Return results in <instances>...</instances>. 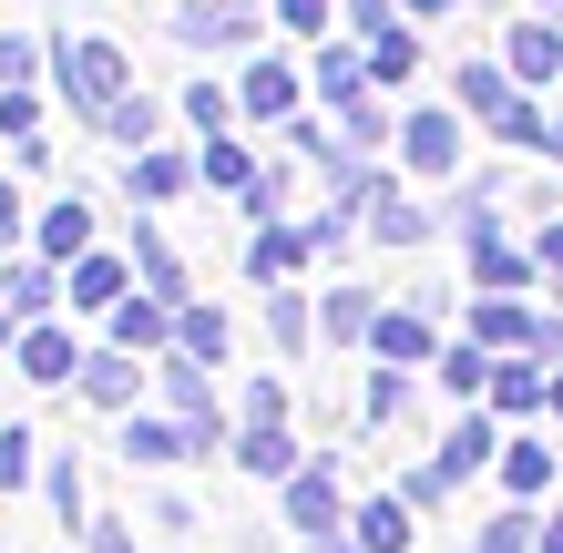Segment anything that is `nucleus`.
Returning a JSON list of instances; mask_svg holds the SVG:
<instances>
[{
    "mask_svg": "<svg viewBox=\"0 0 563 553\" xmlns=\"http://www.w3.org/2000/svg\"><path fill=\"white\" fill-rule=\"evenodd\" d=\"M52 82H62V103H73V113H92V123H103L123 92H134V62H123L103 31H73V42L52 52Z\"/></svg>",
    "mask_w": 563,
    "mask_h": 553,
    "instance_id": "f257e3e1",
    "label": "nucleus"
},
{
    "mask_svg": "<svg viewBox=\"0 0 563 553\" xmlns=\"http://www.w3.org/2000/svg\"><path fill=\"white\" fill-rule=\"evenodd\" d=\"M175 339V318H164V298L144 287V298H113V349H134V360H154V349Z\"/></svg>",
    "mask_w": 563,
    "mask_h": 553,
    "instance_id": "f03ea898",
    "label": "nucleus"
},
{
    "mask_svg": "<svg viewBox=\"0 0 563 553\" xmlns=\"http://www.w3.org/2000/svg\"><path fill=\"white\" fill-rule=\"evenodd\" d=\"M123 451H134V462H185V451H216V431H195V420H134Z\"/></svg>",
    "mask_w": 563,
    "mask_h": 553,
    "instance_id": "7ed1b4c3",
    "label": "nucleus"
},
{
    "mask_svg": "<svg viewBox=\"0 0 563 553\" xmlns=\"http://www.w3.org/2000/svg\"><path fill=\"white\" fill-rule=\"evenodd\" d=\"M31 236H42V256H52V267H73V256L92 246V206H73V195H52V206H42V225H31Z\"/></svg>",
    "mask_w": 563,
    "mask_h": 553,
    "instance_id": "20e7f679",
    "label": "nucleus"
},
{
    "mask_svg": "<svg viewBox=\"0 0 563 553\" xmlns=\"http://www.w3.org/2000/svg\"><path fill=\"white\" fill-rule=\"evenodd\" d=\"M400 154H410L420 175H451V165H461V123H451V113H410V134H400Z\"/></svg>",
    "mask_w": 563,
    "mask_h": 553,
    "instance_id": "39448f33",
    "label": "nucleus"
},
{
    "mask_svg": "<svg viewBox=\"0 0 563 553\" xmlns=\"http://www.w3.org/2000/svg\"><path fill=\"white\" fill-rule=\"evenodd\" d=\"M21 379H42V389H62V379H82V349L62 339V329H21Z\"/></svg>",
    "mask_w": 563,
    "mask_h": 553,
    "instance_id": "423d86ee",
    "label": "nucleus"
},
{
    "mask_svg": "<svg viewBox=\"0 0 563 553\" xmlns=\"http://www.w3.org/2000/svg\"><path fill=\"white\" fill-rule=\"evenodd\" d=\"M287 523H297V533H328V523H339V482H328L318 462L287 472Z\"/></svg>",
    "mask_w": 563,
    "mask_h": 553,
    "instance_id": "0eeeda50",
    "label": "nucleus"
},
{
    "mask_svg": "<svg viewBox=\"0 0 563 553\" xmlns=\"http://www.w3.org/2000/svg\"><path fill=\"white\" fill-rule=\"evenodd\" d=\"M134 379H144V369H134V349H113V360H82V400H92V410H134Z\"/></svg>",
    "mask_w": 563,
    "mask_h": 553,
    "instance_id": "6e6552de",
    "label": "nucleus"
},
{
    "mask_svg": "<svg viewBox=\"0 0 563 553\" xmlns=\"http://www.w3.org/2000/svg\"><path fill=\"white\" fill-rule=\"evenodd\" d=\"M236 462H246V472H267V482H287V472H297V441H287V420H246Z\"/></svg>",
    "mask_w": 563,
    "mask_h": 553,
    "instance_id": "1a4fd4ad",
    "label": "nucleus"
},
{
    "mask_svg": "<svg viewBox=\"0 0 563 553\" xmlns=\"http://www.w3.org/2000/svg\"><path fill=\"white\" fill-rule=\"evenodd\" d=\"M246 113L297 123V73H287V62H256V73H246Z\"/></svg>",
    "mask_w": 563,
    "mask_h": 553,
    "instance_id": "9d476101",
    "label": "nucleus"
},
{
    "mask_svg": "<svg viewBox=\"0 0 563 553\" xmlns=\"http://www.w3.org/2000/svg\"><path fill=\"white\" fill-rule=\"evenodd\" d=\"M123 277H134L123 256H92V246L73 256V298H82V308H113V298H123Z\"/></svg>",
    "mask_w": 563,
    "mask_h": 553,
    "instance_id": "9b49d317",
    "label": "nucleus"
},
{
    "mask_svg": "<svg viewBox=\"0 0 563 553\" xmlns=\"http://www.w3.org/2000/svg\"><path fill=\"white\" fill-rule=\"evenodd\" d=\"M185 175H195L185 154H154V144L134 154V195H144V206H175V195H185Z\"/></svg>",
    "mask_w": 563,
    "mask_h": 553,
    "instance_id": "f8f14e48",
    "label": "nucleus"
},
{
    "mask_svg": "<svg viewBox=\"0 0 563 553\" xmlns=\"http://www.w3.org/2000/svg\"><path fill=\"white\" fill-rule=\"evenodd\" d=\"M134 277L154 287L164 308H185V267H175V246H164V236H134Z\"/></svg>",
    "mask_w": 563,
    "mask_h": 553,
    "instance_id": "ddd939ff",
    "label": "nucleus"
},
{
    "mask_svg": "<svg viewBox=\"0 0 563 553\" xmlns=\"http://www.w3.org/2000/svg\"><path fill=\"white\" fill-rule=\"evenodd\" d=\"M164 389H175V410L195 420V431H216V389H206V369H195V360H164Z\"/></svg>",
    "mask_w": 563,
    "mask_h": 553,
    "instance_id": "4468645a",
    "label": "nucleus"
},
{
    "mask_svg": "<svg viewBox=\"0 0 563 553\" xmlns=\"http://www.w3.org/2000/svg\"><path fill=\"white\" fill-rule=\"evenodd\" d=\"M512 73H533V82H553V73H563V42H553V21H522V31H512Z\"/></svg>",
    "mask_w": 563,
    "mask_h": 553,
    "instance_id": "2eb2a0df",
    "label": "nucleus"
},
{
    "mask_svg": "<svg viewBox=\"0 0 563 553\" xmlns=\"http://www.w3.org/2000/svg\"><path fill=\"white\" fill-rule=\"evenodd\" d=\"M246 11H175V42H195V52H206V42H246Z\"/></svg>",
    "mask_w": 563,
    "mask_h": 553,
    "instance_id": "dca6fc26",
    "label": "nucleus"
},
{
    "mask_svg": "<svg viewBox=\"0 0 563 553\" xmlns=\"http://www.w3.org/2000/svg\"><path fill=\"white\" fill-rule=\"evenodd\" d=\"M175 349L185 360H225V318L216 308H175Z\"/></svg>",
    "mask_w": 563,
    "mask_h": 553,
    "instance_id": "f3484780",
    "label": "nucleus"
},
{
    "mask_svg": "<svg viewBox=\"0 0 563 553\" xmlns=\"http://www.w3.org/2000/svg\"><path fill=\"white\" fill-rule=\"evenodd\" d=\"M369 195H379V206H369V225H379L389 246H420V236H430V215H420V206H400L389 185H369Z\"/></svg>",
    "mask_w": 563,
    "mask_h": 553,
    "instance_id": "a211bd4d",
    "label": "nucleus"
},
{
    "mask_svg": "<svg viewBox=\"0 0 563 553\" xmlns=\"http://www.w3.org/2000/svg\"><path fill=\"white\" fill-rule=\"evenodd\" d=\"M308 246H318V236H297V225H267L246 267H256V277H287V267H297V256H308Z\"/></svg>",
    "mask_w": 563,
    "mask_h": 553,
    "instance_id": "6ab92c4d",
    "label": "nucleus"
},
{
    "mask_svg": "<svg viewBox=\"0 0 563 553\" xmlns=\"http://www.w3.org/2000/svg\"><path fill=\"white\" fill-rule=\"evenodd\" d=\"M461 103H472V113H492V123H503V113H512V82H503V73H492V62H472V73H461Z\"/></svg>",
    "mask_w": 563,
    "mask_h": 553,
    "instance_id": "aec40b11",
    "label": "nucleus"
},
{
    "mask_svg": "<svg viewBox=\"0 0 563 553\" xmlns=\"http://www.w3.org/2000/svg\"><path fill=\"white\" fill-rule=\"evenodd\" d=\"M369 349L400 369V360H430V329H420V318H379V339H369Z\"/></svg>",
    "mask_w": 563,
    "mask_h": 553,
    "instance_id": "412c9836",
    "label": "nucleus"
},
{
    "mask_svg": "<svg viewBox=\"0 0 563 553\" xmlns=\"http://www.w3.org/2000/svg\"><path fill=\"white\" fill-rule=\"evenodd\" d=\"M103 134H113V144H134V154H144V144H154V103H144V92H123V103L103 113Z\"/></svg>",
    "mask_w": 563,
    "mask_h": 553,
    "instance_id": "4be33fe9",
    "label": "nucleus"
},
{
    "mask_svg": "<svg viewBox=\"0 0 563 553\" xmlns=\"http://www.w3.org/2000/svg\"><path fill=\"white\" fill-rule=\"evenodd\" d=\"M482 462H492V431H482V420H461V431H451V451H441V482L482 472Z\"/></svg>",
    "mask_w": 563,
    "mask_h": 553,
    "instance_id": "5701e85b",
    "label": "nucleus"
},
{
    "mask_svg": "<svg viewBox=\"0 0 563 553\" xmlns=\"http://www.w3.org/2000/svg\"><path fill=\"white\" fill-rule=\"evenodd\" d=\"M358 543H369V553H410V523H400V502H369V512H358Z\"/></svg>",
    "mask_w": 563,
    "mask_h": 553,
    "instance_id": "b1692460",
    "label": "nucleus"
},
{
    "mask_svg": "<svg viewBox=\"0 0 563 553\" xmlns=\"http://www.w3.org/2000/svg\"><path fill=\"white\" fill-rule=\"evenodd\" d=\"M358 82H369V62H358V52H328L318 62V92H328V103H358Z\"/></svg>",
    "mask_w": 563,
    "mask_h": 553,
    "instance_id": "393cba45",
    "label": "nucleus"
},
{
    "mask_svg": "<svg viewBox=\"0 0 563 553\" xmlns=\"http://www.w3.org/2000/svg\"><path fill=\"white\" fill-rule=\"evenodd\" d=\"M410 62H420V42H410V31H400V21H389V31H379V42H369V73H379V82H400V73H410Z\"/></svg>",
    "mask_w": 563,
    "mask_h": 553,
    "instance_id": "a878e982",
    "label": "nucleus"
},
{
    "mask_svg": "<svg viewBox=\"0 0 563 553\" xmlns=\"http://www.w3.org/2000/svg\"><path fill=\"white\" fill-rule=\"evenodd\" d=\"M0 298H11L21 318H42V308H52V277H42V267H0Z\"/></svg>",
    "mask_w": 563,
    "mask_h": 553,
    "instance_id": "bb28decb",
    "label": "nucleus"
},
{
    "mask_svg": "<svg viewBox=\"0 0 563 553\" xmlns=\"http://www.w3.org/2000/svg\"><path fill=\"white\" fill-rule=\"evenodd\" d=\"M503 482H512V493H543V482H553V451H543V441L503 451Z\"/></svg>",
    "mask_w": 563,
    "mask_h": 553,
    "instance_id": "cd10ccee",
    "label": "nucleus"
},
{
    "mask_svg": "<svg viewBox=\"0 0 563 553\" xmlns=\"http://www.w3.org/2000/svg\"><path fill=\"white\" fill-rule=\"evenodd\" d=\"M0 134H11V144H42V103H31V92L11 82V92H0Z\"/></svg>",
    "mask_w": 563,
    "mask_h": 553,
    "instance_id": "c85d7f7f",
    "label": "nucleus"
},
{
    "mask_svg": "<svg viewBox=\"0 0 563 553\" xmlns=\"http://www.w3.org/2000/svg\"><path fill=\"white\" fill-rule=\"evenodd\" d=\"M492 400H503V410H533L543 400V369H492Z\"/></svg>",
    "mask_w": 563,
    "mask_h": 553,
    "instance_id": "c756f323",
    "label": "nucleus"
},
{
    "mask_svg": "<svg viewBox=\"0 0 563 553\" xmlns=\"http://www.w3.org/2000/svg\"><path fill=\"white\" fill-rule=\"evenodd\" d=\"M267 329H277V349H308V339H318V318L297 308V298H277V308H267Z\"/></svg>",
    "mask_w": 563,
    "mask_h": 553,
    "instance_id": "7c9ffc66",
    "label": "nucleus"
},
{
    "mask_svg": "<svg viewBox=\"0 0 563 553\" xmlns=\"http://www.w3.org/2000/svg\"><path fill=\"white\" fill-rule=\"evenodd\" d=\"M441 379H451V400H461V389L492 379V360H482V349H441Z\"/></svg>",
    "mask_w": 563,
    "mask_h": 553,
    "instance_id": "2f4dec72",
    "label": "nucleus"
},
{
    "mask_svg": "<svg viewBox=\"0 0 563 553\" xmlns=\"http://www.w3.org/2000/svg\"><path fill=\"white\" fill-rule=\"evenodd\" d=\"M206 185H236V195H246V185H256V165H246L236 144H206Z\"/></svg>",
    "mask_w": 563,
    "mask_h": 553,
    "instance_id": "473e14b6",
    "label": "nucleus"
},
{
    "mask_svg": "<svg viewBox=\"0 0 563 553\" xmlns=\"http://www.w3.org/2000/svg\"><path fill=\"white\" fill-rule=\"evenodd\" d=\"M31 482V431H0V493H21Z\"/></svg>",
    "mask_w": 563,
    "mask_h": 553,
    "instance_id": "72a5a7b5",
    "label": "nucleus"
},
{
    "mask_svg": "<svg viewBox=\"0 0 563 553\" xmlns=\"http://www.w3.org/2000/svg\"><path fill=\"white\" fill-rule=\"evenodd\" d=\"M31 62H42V42H21V31H0V82H31Z\"/></svg>",
    "mask_w": 563,
    "mask_h": 553,
    "instance_id": "f704fd0d",
    "label": "nucleus"
},
{
    "mask_svg": "<svg viewBox=\"0 0 563 553\" xmlns=\"http://www.w3.org/2000/svg\"><path fill=\"white\" fill-rule=\"evenodd\" d=\"M52 512H62V523H82V472L73 462H52Z\"/></svg>",
    "mask_w": 563,
    "mask_h": 553,
    "instance_id": "c9c22d12",
    "label": "nucleus"
},
{
    "mask_svg": "<svg viewBox=\"0 0 563 553\" xmlns=\"http://www.w3.org/2000/svg\"><path fill=\"white\" fill-rule=\"evenodd\" d=\"M328 329L358 339V329H369V298H358V287H349V298H328Z\"/></svg>",
    "mask_w": 563,
    "mask_h": 553,
    "instance_id": "e433bc0d",
    "label": "nucleus"
},
{
    "mask_svg": "<svg viewBox=\"0 0 563 553\" xmlns=\"http://www.w3.org/2000/svg\"><path fill=\"white\" fill-rule=\"evenodd\" d=\"M185 113H195V123H206V134H216V123H225V113H236V103H225V92H216V82H195V92H185Z\"/></svg>",
    "mask_w": 563,
    "mask_h": 553,
    "instance_id": "4c0bfd02",
    "label": "nucleus"
},
{
    "mask_svg": "<svg viewBox=\"0 0 563 553\" xmlns=\"http://www.w3.org/2000/svg\"><path fill=\"white\" fill-rule=\"evenodd\" d=\"M400 400H410L400 369H379V379H369V420H400Z\"/></svg>",
    "mask_w": 563,
    "mask_h": 553,
    "instance_id": "58836bf2",
    "label": "nucleus"
},
{
    "mask_svg": "<svg viewBox=\"0 0 563 553\" xmlns=\"http://www.w3.org/2000/svg\"><path fill=\"white\" fill-rule=\"evenodd\" d=\"M472 553H522V523H512V512H503V523H482V543Z\"/></svg>",
    "mask_w": 563,
    "mask_h": 553,
    "instance_id": "ea45409f",
    "label": "nucleus"
},
{
    "mask_svg": "<svg viewBox=\"0 0 563 553\" xmlns=\"http://www.w3.org/2000/svg\"><path fill=\"white\" fill-rule=\"evenodd\" d=\"M277 21H287V31H318V21H328V0H277Z\"/></svg>",
    "mask_w": 563,
    "mask_h": 553,
    "instance_id": "a19ab883",
    "label": "nucleus"
},
{
    "mask_svg": "<svg viewBox=\"0 0 563 553\" xmlns=\"http://www.w3.org/2000/svg\"><path fill=\"white\" fill-rule=\"evenodd\" d=\"M349 21H358V31L379 42V31H389V0H349Z\"/></svg>",
    "mask_w": 563,
    "mask_h": 553,
    "instance_id": "79ce46f5",
    "label": "nucleus"
},
{
    "mask_svg": "<svg viewBox=\"0 0 563 553\" xmlns=\"http://www.w3.org/2000/svg\"><path fill=\"white\" fill-rule=\"evenodd\" d=\"M21 236V185H0V246Z\"/></svg>",
    "mask_w": 563,
    "mask_h": 553,
    "instance_id": "37998d69",
    "label": "nucleus"
},
{
    "mask_svg": "<svg viewBox=\"0 0 563 553\" xmlns=\"http://www.w3.org/2000/svg\"><path fill=\"white\" fill-rule=\"evenodd\" d=\"M92 553H134V533H123V523H92Z\"/></svg>",
    "mask_w": 563,
    "mask_h": 553,
    "instance_id": "c03bdc74",
    "label": "nucleus"
},
{
    "mask_svg": "<svg viewBox=\"0 0 563 553\" xmlns=\"http://www.w3.org/2000/svg\"><path fill=\"white\" fill-rule=\"evenodd\" d=\"M0 349H21V308L11 298H0Z\"/></svg>",
    "mask_w": 563,
    "mask_h": 553,
    "instance_id": "a18cd8bd",
    "label": "nucleus"
},
{
    "mask_svg": "<svg viewBox=\"0 0 563 553\" xmlns=\"http://www.w3.org/2000/svg\"><path fill=\"white\" fill-rule=\"evenodd\" d=\"M543 267H553V277H563V225H543Z\"/></svg>",
    "mask_w": 563,
    "mask_h": 553,
    "instance_id": "49530a36",
    "label": "nucleus"
},
{
    "mask_svg": "<svg viewBox=\"0 0 563 553\" xmlns=\"http://www.w3.org/2000/svg\"><path fill=\"white\" fill-rule=\"evenodd\" d=\"M543 553H563V512H553V523H543Z\"/></svg>",
    "mask_w": 563,
    "mask_h": 553,
    "instance_id": "de8ad7c7",
    "label": "nucleus"
},
{
    "mask_svg": "<svg viewBox=\"0 0 563 553\" xmlns=\"http://www.w3.org/2000/svg\"><path fill=\"white\" fill-rule=\"evenodd\" d=\"M410 11H451V0H410Z\"/></svg>",
    "mask_w": 563,
    "mask_h": 553,
    "instance_id": "09e8293b",
    "label": "nucleus"
},
{
    "mask_svg": "<svg viewBox=\"0 0 563 553\" xmlns=\"http://www.w3.org/2000/svg\"><path fill=\"white\" fill-rule=\"evenodd\" d=\"M553 410H563V379H553Z\"/></svg>",
    "mask_w": 563,
    "mask_h": 553,
    "instance_id": "8fccbe9b",
    "label": "nucleus"
}]
</instances>
